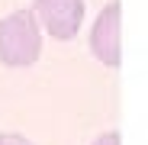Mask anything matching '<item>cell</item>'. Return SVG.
<instances>
[{"label":"cell","instance_id":"4","mask_svg":"<svg viewBox=\"0 0 148 145\" xmlns=\"http://www.w3.org/2000/svg\"><path fill=\"white\" fill-rule=\"evenodd\" d=\"M0 145H36V142H29L19 132H0Z\"/></svg>","mask_w":148,"mask_h":145},{"label":"cell","instance_id":"3","mask_svg":"<svg viewBox=\"0 0 148 145\" xmlns=\"http://www.w3.org/2000/svg\"><path fill=\"white\" fill-rule=\"evenodd\" d=\"M39 23L55 39H74L84 23V0H36Z\"/></svg>","mask_w":148,"mask_h":145},{"label":"cell","instance_id":"5","mask_svg":"<svg viewBox=\"0 0 148 145\" xmlns=\"http://www.w3.org/2000/svg\"><path fill=\"white\" fill-rule=\"evenodd\" d=\"M90 145H122V135L119 132H103V135H97Z\"/></svg>","mask_w":148,"mask_h":145},{"label":"cell","instance_id":"2","mask_svg":"<svg viewBox=\"0 0 148 145\" xmlns=\"http://www.w3.org/2000/svg\"><path fill=\"white\" fill-rule=\"evenodd\" d=\"M119 29H122V7L119 3H106L100 10V16L93 19L90 29V52L100 58L103 65L116 68L122 61V42H119Z\"/></svg>","mask_w":148,"mask_h":145},{"label":"cell","instance_id":"1","mask_svg":"<svg viewBox=\"0 0 148 145\" xmlns=\"http://www.w3.org/2000/svg\"><path fill=\"white\" fill-rule=\"evenodd\" d=\"M42 52V26L32 10H13L0 19V61L7 68L36 65Z\"/></svg>","mask_w":148,"mask_h":145}]
</instances>
